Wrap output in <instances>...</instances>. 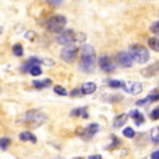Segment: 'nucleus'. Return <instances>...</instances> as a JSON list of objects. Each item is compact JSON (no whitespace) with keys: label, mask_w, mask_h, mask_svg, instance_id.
Returning <instances> with one entry per match:
<instances>
[{"label":"nucleus","mask_w":159,"mask_h":159,"mask_svg":"<svg viewBox=\"0 0 159 159\" xmlns=\"http://www.w3.org/2000/svg\"><path fill=\"white\" fill-rule=\"evenodd\" d=\"M65 25H66V18L59 14L49 17L48 20H47V23H45L47 30L51 31V33H61V31L65 28Z\"/></svg>","instance_id":"3"},{"label":"nucleus","mask_w":159,"mask_h":159,"mask_svg":"<svg viewBox=\"0 0 159 159\" xmlns=\"http://www.w3.org/2000/svg\"><path fill=\"white\" fill-rule=\"evenodd\" d=\"M99 65H100V68H102L104 72H107V73L113 72V70L116 69V65L113 63V61H111V58L108 57V55H103V57H100Z\"/></svg>","instance_id":"8"},{"label":"nucleus","mask_w":159,"mask_h":159,"mask_svg":"<svg viewBox=\"0 0 159 159\" xmlns=\"http://www.w3.org/2000/svg\"><path fill=\"white\" fill-rule=\"evenodd\" d=\"M151 31H152L153 34H156V35H159V21H156V23H153V24L151 25Z\"/></svg>","instance_id":"27"},{"label":"nucleus","mask_w":159,"mask_h":159,"mask_svg":"<svg viewBox=\"0 0 159 159\" xmlns=\"http://www.w3.org/2000/svg\"><path fill=\"white\" fill-rule=\"evenodd\" d=\"M21 120L27 124H31V125H34V127H39L42 123H45L47 117H45L42 113H39L38 110H30L23 116Z\"/></svg>","instance_id":"4"},{"label":"nucleus","mask_w":159,"mask_h":159,"mask_svg":"<svg viewBox=\"0 0 159 159\" xmlns=\"http://www.w3.org/2000/svg\"><path fill=\"white\" fill-rule=\"evenodd\" d=\"M129 55H131L132 61L138 63H147L148 59H149V52L145 47L142 45H132L131 48H129Z\"/></svg>","instance_id":"2"},{"label":"nucleus","mask_w":159,"mask_h":159,"mask_svg":"<svg viewBox=\"0 0 159 159\" xmlns=\"http://www.w3.org/2000/svg\"><path fill=\"white\" fill-rule=\"evenodd\" d=\"M89 159H102V156L100 155H90Z\"/></svg>","instance_id":"33"},{"label":"nucleus","mask_w":159,"mask_h":159,"mask_svg":"<svg viewBox=\"0 0 159 159\" xmlns=\"http://www.w3.org/2000/svg\"><path fill=\"white\" fill-rule=\"evenodd\" d=\"M10 144H11V139H10L9 137H3V138H0V149L6 151L7 148L10 147Z\"/></svg>","instance_id":"19"},{"label":"nucleus","mask_w":159,"mask_h":159,"mask_svg":"<svg viewBox=\"0 0 159 159\" xmlns=\"http://www.w3.org/2000/svg\"><path fill=\"white\" fill-rule=\"evenodd\" d=\"M151 118H152V120H158L159 118V108L152 110V113H151Z\"/></svg>","instance_id":"29"},{"label":"nucleus","mask_w":159,"mask_h":159,"mask_svg":"<svg viewBox=\"0 0 159 159\" xmlns=\"http://www.w3.org/2000/svg\"><path fill=\"white\" fill-rule=\"evenodd\" d=\"M148 103H151V102L148 100V97H145V99H142V100H138V102H137V104H138V106H147Z\"/></svg>","instance_id":"30"},{"label":"nucleus","mask_w":159,"mask_h":159,"mask_svg":"<svg viewBox=\"0 0 159 159\" xmlns=\"http://www.w3.org/2000/svg\"><path fill=\"white\" fill-rule=\"evenodd\" d=\"M23 47H21L20 44H16L14 47H13V54L16 55V57H23Z\"/></svg>","instance_id":"21"},{"label":"nucleus","mask_w":159,"mask_h":159,"mask_svg":"<svg viewBox=\"0 0 159 159\" xmlns=\"http://www.w3.org/2000/svg\"><path fill=\"white\" fill-rule=\"evenodd\" d=\"M28 72H30L33 76H39L42 73V70H41V68H39V66H31Z\"/></svg>","instance_id":"23"},{"label":"nucleus","mask_w":159,"mask_h":159,"mask_svg":"<svg viewBox=\"0 0 159 159\" xmlns=\"http://www.w3.org/2000/svg\"><path fill=\"white\" fill-rule=\"evenodd\" d=\"M73 159H83V158H73Z\"/></svg>","instance_id":"35"},{"label":"nucleus","mask_w":159,"mask_h":159,"mask_svg":"<svg viewBox=\"0 0 159 159\" xmlns=\"http://www.w3.org/2000/svg\"><path fill=\"white\" fill-rule=\"evenodd\" d=\"M158 72H159V63L156 62V63H153V65L148 66L147 69H144L141 73H142V76H145V78H151V76L156 75Z\"/></svg>","instance_id":"12"},{"label":"nucleus","mask_w":159,"mask_h":159,"mask_svg":"<svg viewBox=\"0 0 159 159\" xmlns=\"http://www.w3.org/2000/svg\"><path fill=\"white\" fill-rule=\"evenodd\" d=\"M128 117L134 118V121H135V124H137V125H141V124L144 123V120H145L144 116H142L138 110H131V111H129V114H128Z\"/></svg>","instance_id":"15"},{"label":"nucleus","mask_w":159,"mask_h":159,"mask_svg":"<svg viewBox=\"0 0 159 159\" xmlns=\"http://www.w3.org/2000/svg\"><path fill=\"white\" fill-rule=\"evenodd\" d=\"M151 139H152V142H155V144L159 142V127L152 128V131H151Z\"/></svg>","instance_id":"20"},{"label":"nucleus","mask_w":159,"mask_h":159,"mask_svg":"<svg viewBox=\"0 0 159 159\" xmlns=\"http://www.w3.org/2000/svg\"><path fill=\"white\" fill-rule=\"evenodd\" d=\"M148 45H149V48H152L153 51L159 52V38L158 37H152V38L148 39Z\"/></svg>","instance_id":"17"},{"label":"nucleus","mask_w":159,"mask_h":159,"mask_svg":"<svg viewBox=\"0 0 159 159\" xmlns=\"http://www.w3.org/2000/svg\"><path fill=\"white\" fill-rule=\"evenodd\" d=\"M18 138H20L23 142L30 141V142H33V144H35V142H37L35 135L31 134L30 131H23V132H20V135H18Z\"/></svg>","instance_id":"14"},{"label":"nucleus","mask_w":159,"mask_h":159,"mask_svg":"<svg viewBox=\"0 0 159 159\" xmlns=\"http://www.w3.org/2000/svg\"><path fill=\"white\" fill-rule=\"evenodd\" d=\"M79 92H80V90H78V89H76V90H73V92H72V93H70V94H72V96H78V94H79Z\"/></svg>","instance_id":"34"},{"label":"nucleus","mask_w":159,"mask_h":159,"mask_svg":"<svg viewBox=\"0 0 159 159\" xmlns=\"http://www.w3.org/2000/svg\"><path fill=\"white\" fill-rule=\"evenodd\" d=\"M124 137H125V138H134L135 137V131L132 128H129V127H127V128H124Z\"/></svg>","instance_id":"22"},{"label":"nucleus","mask_w":159,"mask_h":159,"mask_svg":"<svg viewBox=\"0 0 159 159\" xmlns=\"http://www.w3.org/2000/svg\"><path fill=\"white\" fill-rule=\"evenodd\" d=\"M123 89L125 93L129 94H139L142 92V84L139 82H124Z\"/></svg>","instance_id":"7"},{"label":"nucleus","mask_w":159,"mask_h":159,"mask_svg":"<svg viewBox=\"0 0 159 159\" xmlns=\"http://www.w3.org/2000/svg\"><path fill=\"white\" fill-rule=\"evenodd\" d=\"M148 100H149L151 103H152V102H158V100H159V92H158V90H153L152 93L148 96Z\"/></svg>","instance_id":"25"},{"label":"nucleus","mask_w":159,"mask_h":159,"mask_svg":"<svg viewBox=\"0 0 159 159\" xmlns=\"http://www.w3.org/2000/svg\"><path fill=\"white\" fill-rule=\"evenodd\" d=\"M70 116L72 117H79V116H82V117L87 118V113H86V107H79V108H75V110L70 113Z\"/></svg>","instance_id":"18"},{"label":"nucleus","mask_w":159,"mask_h":159,"mask_svg":"<svg viewBox=\"0 0 159 159\" xmlns=\"http://www.w3.org/2000/svg\"><path fill=\"white\" fill-rule=\"evenodd\" d=\"M33 86L35 87V89H44V87L51 86V80H49V79H45V80H34Z\"/></svg>","instance_id":"16"},{"label":"nucleus","mask_w":159,"mask_h":159,"mask_svg":"<svg viewBox=\"0 0 159 159\" xmlns=\"http://www.w3.org/2000/svg\"><path fill=\"white\" fill-rule=\"evenodd\" d=\"M127 120H128V114L117 116V117L113 120V127H114V128H120V127H123L124 124L127 123Z\"/></svg>","instance_id":"13"},{"label":"nucleus","mask_w":159,"mask_h":159,"mask_svg":"<svg viewBox=\"0 0 159 159\" xmlns=\"http://www.w3.org/2000/svg\"><path fill=\"white\" fill-rule=\"evenodd\" d=\"M99 129H100L99 124H90V125H87L86 128L80 132V137L83 139H92L94 135L99 132Z\"/></svg>","instance_id":"9"},{"label":"nucleus","mask_w":159,"mask_h":159,"mask_svg":"<svg viewBox=\"0 0 159 159\" xmlns=\"http://www.w3.org/2000/svg\"><path fill=\"white\" fill-rule=\"evenodd\" d=\"M78 39V37H76V34L73 33L72 30H65V31H61L59 34H58L57 37V41L59 42L61 45H72L73 42Z\"/></svg>","instance_id":"6"},{"label":"nucleus","mask_w":159,"mask_h":159,"mask_svg":"<svg viewBox=\"0 0 159 159\" xmlns=\"http://www.w3.org/2000/svg\"><path fill=\"white\" fill-rule=\"evenodd\" d=\"M151 159H159V149L155 151V152H152V155H151Z\"/></svg>","instance_id":"32"},{"label":"nucleus","mask_w":159,"mask_h":159,"mask_svg":"<svg viewBox=\"0 0 159 159\" xmlns=\"http://www.w3.org/2000/svg\"><path fill=\"white\" fill-rule=\"evenodd\" d=\"M96 89H97L96 83H93V82H86V83L82 84L80 93L82 94H92V93H94V92H96Z\"/></svg>","instance_id":"11"},{"label":"nucleus","mask_w":159,"mask_h":159,"mask_svg":"<svg viewBox=\"0 0 159 159\" xmlns=\"http://www.w3.org/2000/svg\"><path fill=\"white\" fill-rule=\"evenodd\" d=\"M117 62L124 68H129V66H132V58L128 52L121 51L117 54Z\"/></svg>","instance_id":"10"},{"label":"nucleus","mask_w":159,"mask_h":159,"mask_svg":"<svg viewBox=\"0 0 159 159\" xmlns=\"http://www.w3.org/2000/svg\"><path fill=\"white\" fill-rule=\"evenodd\" d=\"M79 54V48L76 47V45H66L65 48L62 49V52H61V58H62L65 62H73V61L76 59V57H78Z\"/></svg>","instance_id":"5"},{"label":"nucleus","mask_w":159,"mask_h":159,"mask_svg":"<svg viewBox=\"0 0 159 159\" xmlns=\"http://www.w3.org/2000/svg\"><path fill=\"white\" fill-rule=\"evenodd\" d=\"M118 144H120V142H118L117 137H111V145H110V147H107V148H108V149H111V148H116Z\"/></svg>","instance_id":"28"},{"label":"nucleus","mask_w":159,"mask_h":159,"mask_svg":"<svg viewBox=\"0 0 159 159\" xmlns=\"http://www.w3.org/2000/svg\"><path fill=\"white\" fill-rule=\"evenodd\" d=\"M124 82L121 80H108V86L113 87V89H118V87H123Z\"/></svg>","instance_id":"24"},{"label":"nucleus","mask_w":159,"mask_h":159,"mask_svg":"<svg viewBox=\"0 0 159 159\" xmlns=\"http://www.w3.org/2000/svg\"><path fill=\"white\" fill-rule=\"evenodd\" d=\"M47 2L52 6H61V3H62V0H47Z\"/></svg>","instance_id":"31"},{"label":"nucleus","mask_w":159,"mask_h":159,"mask_svg":"<svg viewBox=\"0 0 159 159\" xmlns=\"http://www.w3.org/2000/svg\"><path fill=\"white\" fill-rule=\"evenodd\" d=\"M54 92L57 94H59V96H66V94H68V92H66L62 86H55L54 87Z\"/></svg>","instance_id":"26"},{"label":"nucleus","mask_w":159,"mask_h":159,"mask_svg":"<svg viewBox=\"0 0 159 159\" xmlns=\"http://www.w3.org/2000/svg\"><path fill=\"white\" fill-rule=\"evenodd\" d=\"M96 63V54L92 45H83L80 48V62H79V69L82 72H92Z\"/></svg>","instance_id":"1"}]
</instances>
